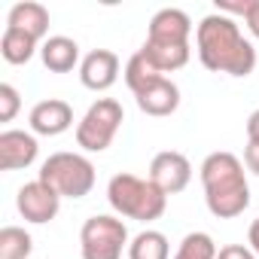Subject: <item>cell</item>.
<instances>
[{
  "instance_id": "obj_26",
  "label": "cell",
  "mask_w": 259,
  "mask_h": 259,
  "mask_svg": "<svg viewBox=\"0 0 259 259\" xmlns=\"http://www.w3.org/2000/svg\"><path fill=\"white\" fill-rule=\"evenodd\" d=\"M247 247L259 256V217L250 223V229H247Z\"/></svg>"
},
{
  "instance_id": "obj_15",
  "label": "cell",
  "mask_w": 259,
  "mask_h": 259,
  "mask_svg": "<svg viewBox=\"0 0 259 259\" xmlns=\"http://www.w3.org/2000/svg\"><path fill=\"white\" fill-rule=\"evenodd\" d=\"M7 28H19L43 43V40H49V10L43 4H34V0L16 4L7 16Z\"/></svg>"
},
{
  "instance_id": "obj_27",
  "label": "cell",
  "mask_w": 259,
  "mask_h": 259,
  "mask_svg": "<svg viewBox=\"0 0 259 259\" xmlns=\"http://www.w3.org/2000/svg\"><path fill=\"white\" fill-rule=\"evenodd\" d=\"M247 141H259V107L247 116Z\"/></svg>"
},
{
  "instance_id": "obj_8",
  "label": "cell",
  "mask_w": 259,
  "mask_h": 259,
  "mask_svg": "<svg viewBox=\"0 0 259 259\" xmlns=\"http://www.w3.org/2000/svg\"><path fill=\"white\" fill-rule=\"evenodd\" d=\"M16 207L22 213L25 223H34V226H46L58 217L61 210V195L55 189H49L43 180H31L19 189L16 195Z\"/></svg>"
},
{
  "instance_id": "obj_12",
  "label": "cell",
  "mask_w": 259,
  "mask_h": 259,
  "mask_svg": "<svg viewBox=\"0 0 259 259\" xmlns=\"http://www.w3.org/2000/svg\"><path fill=\"white\" fill-rule=\"evenodd\" d=\"M119 79V55L110 49H92L89 55H82L79 64V82L89 92H107L113 89Z\"/></svg>"
},
{
  "instance_id": "obj_10",
  "label": "cell",
  "mask_w": 259,
  "mask_h": 259,
  "mask_svg": "<svg viewBox=\"0 0 259 259\" xmlns=\"http://www.w3.org/2000/svg\"><path fill=\"white\" fill-rule=\"evenodd\" d=\"M40 156V144L34 132L7 128L0 132V171H22L31 168Z\"/></svg>"
},
{
  "instance_id": "obj_6",
  "label": "cell",
  "mask_w": 259,
  "mask_h": 259,
  "mask_svg": "<svg viewBox=\"0 0 259 259\" xmlns=\"http://www.w3.org/2000/svg\"><path fill=\"white\" fill-rule=\"evenodd\" d=\"M125 122V110L116 98H98L76 122V147L82 153H104Z\"/></svg>"
},
{
  "instance_id": "obj_20",
  "label": "cell",
  "mask_w": 259,
  "mask_h": 259,
  "mask_svg": "<svg viewBox=\"0 0 259 259\" xmlns=\"http://www.w3.org/2000/svg\"><path fill=\"white\" fill-rule=\"evenodd\" d=\"M217 253H220V247L207 232H189L177 244L174 259H217Z\"/></svg>"
},
{
  "instance_id": "obj_4",
  "label": "cell",
  "mask_w": 259,
  "mask_h": 259,
  "mask_svg": "<svg viewBox=\"0 0 259 259\" xmlns=\"http://www.w3.org/2000/svg\"><path fill=\"white\" fill-rule=\"evenodd\" d=\"M107 201L116 210V217L138 223H153L168 207V195L150 177L138 174H113L107 183Z\"/></svg>"
},
{
  "instance_id": "obj_22",
  "label": "cell",
  "mask_w": 259,
  "mask_h": 259,
  "mask_svg": "<svg viewBox=\"0 0 259 259\" xmlns=\"http://www.w3.org/2000/svg\"><path fill=\"white\" fill-rule=\"evenodd\" d=\"M253 4H256V0H217V13L229 16V19H247Z\"/></svg>"
},
{
  "instance_id": "obj_5",
  "label": "cell",
  "mask_w": 259,
  "mask_h": 259,
  "mask_svg": "<svg viewBox=\"0 0 259 259\" xmlns=\"http://www.w3.org/2000/svg\"><path fill=\"white\" fill-rule=\"evenodd\" d=\"M37 180H43L61 198H85L95 189V165L82 153H52L40 165Z\"/></svg>"
},
{
  "instance_id": "obj_19",
  "label": "cell",
  "mask_w": 259,
  "mask_h": 259,
  "mask_svg": "<svg viewBox=\"0 0 259 259\" xmlns=\"http://www.w3.org/2000/svg\"><path fill=\"white\" fill-rule=\"evenodd\" d=\"M34 250L31 232L22 226H4L0 229V259H28Z\"/></svg>"
},
{
  "instance_id": "obj_24",
  "label": "cell",
  "mask_w": 259,
  "mask_h": 259,
  "mask_svg": "<svg viewBox=\"0 0 259 259\" xmlns=\"http://www.w3.org/2000/svg\"><path fill=\"white\" fill-rule=\"evenodd\" d=\"M244 168L259 177V141H247V147H244Z\"/></svg>"
},
{
  "instance_id": "obj_13",
  "label": "cell",
  "mask_w": 259,
  "mask_h": 259,
  "mask_svg": "<svg viewBox=\"0 0 259 259\" xmlns=\"http://www.w3.org/2000/svg\"><path fill=\"white\" fill-rule=\"evenodd\" d=\"M135 101H138V110H141V113L162 119V116L177 113V107H180V85H177L174 79L162 76V79H156L150 89H144L141 95H135Z\"/></svg>"
},
{
  "instance_id": "obj_7",
  "label": "cell",
  "mask_w": 259,
  "mask_h": 259,
  "mask_svg": "<svg viewBox=\"0 0 259 259\" xmlns=\"http://www.w3.org/2000/svg\"><path fill=\"white\" fill-rule=\"evenodd\" d=\"M128 244H132L128 226L113 213H95L79 229L82 259H122V253H128Z\"/></svg>"
},
{
  "instance_id": "obj_16",
  "label": "cell",
  "mask_w": 259,
  "mask_h": 259,
  "mask_svg": "<svg viewBox=\"0 0 259 259\" xmlns=\"http://www.w3.org/2000/svg\"><path fill=\"white\" fill-rule=\"evenodd\" d=\"M40 40H34L31 34L19 31V28H7L4 37H0V55H4L7 64H28L37 52H40Z\"/></svg>"
},
{
  "instance_id": "obj_1",
  "label": "cell",
  "mask_w": 259,
  "mask_h": 259,
  "mask_svg": "<svg viewBox=\"0 0 259 259\" xmlns=\"http://www.w3.org/2000/svg\"><path fill=\"white\" fill-rule=\"evenodd\" d=\"M195 52L210 73L250 76L256 70V49L229 16L210 13L195 25Z\"/></svg>"
},
{
  "instance_id": "obj_9",
  "label": "cell",
  "mask_w": 259,
  "mask_h": 259,
  "mask_svg": "<svg viewBox=\"0 0 259 259\" xmlns=\"http://www.w3.org/2000/svg\"><path fill=\"white\" fill-rule=\"evenodd\" d=\"M150 180L165 192V195H177L189 186L192 180V162L177 153V150H162L153 156L150 162Z\"/></svg>"
},
{
  "instance_id": "obj_25",
  "label": "cell",
  "mask_w": 259,
  "mask_h": 259,
  "mask_svg": "<svg viewBox=\"0 0 259 259\" xmlns=\"http://www.w3.org/2000/svg\"><path fill=\"white\" fill-rule=\"evenodd\" d=\"M244 25H247V31H250V37H256L259 40V0L253 4V10L247 13V19H244Z\"/></svg>"
},
{
  "instance_id": "obj_23",
  "label": "cell",
  "mask_w": 259,
  "mask_h": 259,
  "mask_svg": "<svg viewBox=\"0 0 259 259\" xmlns=\"http://www.w3.org/2000/svg\"><path fill=\"white\" fill-rule=\"evenodd\" d=\"M217 259H259V256L247 244H226V247H220Z\"/></svg>"
},
{
  "instance_id": "obj_21",
  "label": "cell",
  "mask_w": 259,
  "mask_h": 259,
  "mask_svg": "<svg viewBox=\"0 0 259 259\" xmlns=\"http://www.w3.org/2000/svg\"><path fill=\"white\" fill-rule=\"evenodd\" d=\"M22 110V95L16 85L0 82V122H13Z\"/></svg>"
},
{
  "instance_id": "obj_14",
  "label": "cell",
  "mask_w": 259,
  "mask_h": 259,
  "mask_svg": "<svg viewBox=\"0 0 259 259\" xmlns=\"http://www.w3.org/2000/svg\"><path fill=\"white\" fill-rule=\"evenodd\" d=\"M40 58H43V67L52 70V73H70L73 67L82 64V58H79V43L70 40V37H64V34H55V37L43 40Z\"/></svg>"
},
{
  "instance_id": "obj_2",
  "label": "cell",
  "mask_w": 259,
  "mask_h": 259,
  "mask_svg": "<svg viewBox=\"0 0 259 259\" xmlns=\"http://www.w3.org/2000/svg\"><path fill=\"white\" fill-rule=\"evenodd\" d=\"M198 177L204 186V204L217 220H235L250 207L247 171L235 153H229V150L210 153L201 162Z\"/></svg>"
},
{
  "instance_id": "obj_11",
  "label": "cell",
  "mask_w": 259,
  "mask_h": 259,
  "mask_svg": "<svg viewBox=\"0 0 259 259\" xmlns=\"http://www.w3.org/2000/svg\"><path fill=\"white\" fill-rule=\"evenodd\" d=\"M28 125L40 138H58V135H64V132L73 128V107L67 101H61V98H46V101L31 107Z\"/></svg>"
},
{
  "instance_id": "obj_18",
  "label": "cell",
  "mask_w": 259,
  "mask_h": 259,
  "mask_svg": "<svg viewBox=\"0 0 259 259\" xmlns=\"http://www.w3.org/2000/svg\"><path fill=\"white\" fill-rule=\"evenodd\" d=\"M128 259H171V244L159 229H144L128 244Z\"/></svg>"
},
{
  "instance_id": "obj_3",
  "label": "cell",
  "mask_w": 259,
  "mask_h": 259,
  "mask_svg": "<svg viewBox=\"0 0 259 259\" xmlns=\"http://www.w3.org/2000/svg\"><path fill=\"white\" fill-rule=\"evenodd\" d=\"M189 37H192V19L177 7H165L150 19L147 40H144L141 52L162 73H174V70L186 67L192 58Z\"/></svg>"
},
{
  "instance_id": "obj_17",
  "label": "cell",
  "mask_w": 259,
  "mask_h": 259,
  "mask_svg": "<svg viewBox=\"0 0 259 259\" xmlns=\"http://www.w3.org/2000/svg\"><path fill=\"white\" fill-rule=\"evenodd\" d=\"M122 76H125V85L132 89V95H141V92H144V89H150L156 79H162L165 73H162V70H159V67H156V64H153L141 49H138L132 58L125 61Z\"/></svg>"
}]
</instances>
